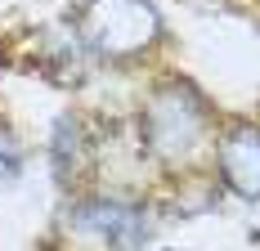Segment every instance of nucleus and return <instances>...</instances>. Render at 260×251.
Returning <instances> with one entry per match:
<instances>
[{"mask_svg": "<svg viewBox=\"0 0 260 251\" xmlns=\"http://www.w3.org/2000/svg\"><path fill=\"white\" fill-rule=\"evenodd\" d=\"M161 36V18L148 0H85L81 41L99 58H135L153 50Z\"/></svg>", "mask_w": 260, "mask_h": 251, "instance_id": "obj_1", "label": "nucleus"}, {"mask_svg": "<svg viewBox=\"0 0 260 251\" xmlns=\"http://www.w3.org/2000/svg\"><path fill=\"white\" fill-rule=\"evenodd\" d=\"M148 139L166 157H184L202 139V103L188 85H171L166 95H157L148 108Z\"/></svg>", "mask_w": 260, "mask_h": 251, "instance_id": "obj_2", "label": "nucleus"}, {"mask_svg": "<svg viewBox=\"0 0 260 251\" xmlns=\"http://www.w3.org/2000/svg\"><path fill=\"white\" fill-rule=\"evenodd\" d=\"M68 220H72L85 238H99V242H108V247H117V251H130V247H139V242L148 238L144 211H139L135 202H121V198L81 202V206H72Z\"/></svg>", "mask_w": 260, "mask_h": 251, "instance_id": "obj_3", "label": "nucleus"}, {"mask_svg": "<svg viewBox=\"0 0 260 251\" xmlns=\"http://www.w3.org/2000/svg\"><path fill=\"white\" fill-rule=\"evenodd\" d=\"M220 175L238 198H260V125H234L220 139Z\"/></svg>", "mask_w": 260, "mask_h": 251, "instance_id": "obj_4", "label": "nucleus"}, {"mask_svg": "<svg viewBox=\"0 0 260 251\" xmlns=\"http://www.w3.org/2000/svg\"><path fill=\"white\" fill-rule=\"evenodd\" d=\"M81 162H85L81 121H77V117H58V125H54V175L68 184V175H77Z\"/></svg>", "mask_w": 260, "mask_h": 251, "instance_id": "obj_5", "label": "nucleus"}, {"mask_svg": "<svg viewBox=\"0 0 260 251\" xmlns=\"http://www.w3.org/2000/svg\"><path fill=\"white\" fill-rule=\"evenodd\" d=\"M18 175H23V152L9 130H0V184H14Z\"/></svg>", "mask_w": 260, "mask_h": 251, "instance_id": "obj_6", "label": "nucleus"}]
</instances>
